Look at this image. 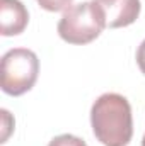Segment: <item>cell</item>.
<instances>
[{
  "instance_id": "ba28073f",
  "label": "cell",
  "mask_w": 145,
  "mask_h": 146,
  "mask_svg": "<svg viewBox=\"0 0 145 146\" xmlns=\"http://www.w3.org/2000/svg\"><path fill=\"white\" fill-rule=\"evenodd\" d=\"M137 65H138L140 72L145 75V39L142 41V44L137 49Z\"/></svg>"
},
{
  "instance_id": "7a4b0ae2",
  "label": "cell",
  "mask_w": 145,
  "mask_h": 146,
  "mask_svg": "<svg viewBox=\"0 0 145 146\" xmlns=\"http://www.w3.org/2000/svg\"><path fill=\"white\" fill-rule=\"evenodd\" d=\"M106 17L94 2H80L63 10L58 22V36L68 44H87L101 36Z\"/></svg>"
},
{
  "instance_id": "52a82bcc",
  "label": "cell",
  "mask_w": 145,
  "mask_h": 146,
  "mask_svg": "<svg viewBox=\"0 0 145 146\" xmlns=\"http://www.w3.org/2000/svg\"><path fill=\"white\" fill-rule=\"evenodd\" d=\"M41 9L48 10V12H60V10H67L68 7H72L73 0H36Z\"/></svg>"
},
{
  "instance_id": "5b68a950",
  "label": "cell",
  "mask_w": 145,
  "mask_h": 146,
  "mask_svg": "<svg viewBox=\"0 0 145 146\" xmlns=\"http://www.w3.org/2000/svg\"><path fill=\"white\" fill-rule=\"evenodd\" d=\"M28 22H29V14L21 0H0L2 36H17L24 33Z\"/></svg>"
},
{
  "instance_id": "277c9868",
  "label": "cell",
  "mask_w": 145,
  "mask_h": 146,
  "mask_svg": "<svg viewBox=\"0 0 145 146\" xmlns=\"http://www.w3.org/2000/svg\"><path fill=\"white\" fill-rule=\"evenodd\" d=\"M106 17V27L118 29L133 24L140 15V0H92Z\"/></svg>"
},
{
  "instance_id": "6da1fadb",
  "label": "cell",
  "mask_w": 145,
  "mask_h": 146,
  "mask_svg": "<svg viewBox=\"0 0 145 146\" xmlns=\"http://www.w3.org/2000/svg\"><path fill=\"white\" fill-rule=\"evenodd\" d=\"M91 126L104 146H126L133 136L132 106L119 94H103L91 109Z\"/></svg>"
},
{
  "instance_id": "30bf717a",
  "label": "cell",
  "mask_w": 145,
  "mask_h": 146,
  "mask_svg": "<svg viewBox=\"0 0 145 146\" xmlns=\"http://www.w3.org/2000/svg\"><path fill=\"white\" fill-rule=\"evenodd\" d=\"M142 146H145V134H144V138H142Z\"/></svg>"
},
{
  "instance_id": "8992f818",
  "label": "cell",
  "mask_w": 145,
  "mask_h": 146,
  "mask_svg": "<svg viewBox=\"0 0 145 146\" xmlns=\"http://www.w3.org/2000/svg\"><path fill=\"white\" fill-rule=\"evenodd\" d=\"M48 146H87L84 139L73 136V134H60V136H55Z\"/></svg>"
},
{
  "instance_id": "3957f363",
  "label": "cell",
  "mask_w": 145,
  "mask_h": 146,
  "mask_svg": "<svg viewBox=\"0 0 145 146\" xmlns=\"http://www.w3.org/2000/svg\"><path fill=\"white\" fill-rule=\"evenodd\" d=\"M39 60L36 53L28 48L9 49L2 56L0 68V85L9 95H22L29 92L38 80Z\"/></svg>"
},
{
  "instance_id": "9c48e42d",
  "label": "cell",
  "mask_w": 145,
  "mask_h": 146,
  "mask_svg": "<svg viewBox=\"0 0 145 146\" xmlns=\"http://www.w3.org/2000/svg\"><path fill=\"white\" fill-rule=\"evenodd\" d=\"M0 114H2V119H3V136H2V143H3V141L7 139L9 133H10V127H9V124H7V121H9L10 114H9V110H5V109L0 110Z\"/></svg>"
}]
</instances>
